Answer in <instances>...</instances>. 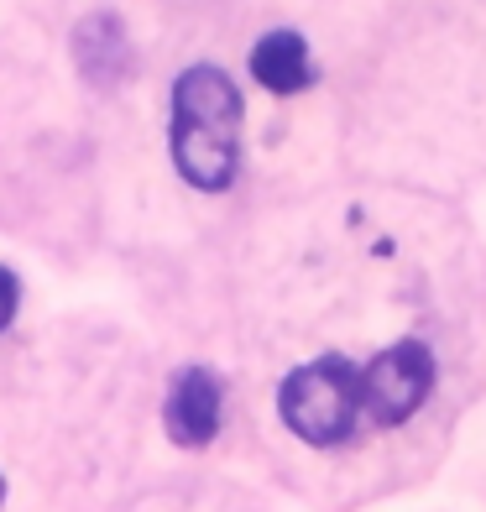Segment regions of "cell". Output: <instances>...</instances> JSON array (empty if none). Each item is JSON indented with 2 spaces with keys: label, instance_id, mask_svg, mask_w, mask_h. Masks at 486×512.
Segmentation results:
<instances>
[{
  "label": "cell",
  "instance_id": "cell-1",
  "mask_svg": "<svg viewBox=\"0 0 486 512\" xmlns=\"http://www.w3.org/2000/svg\"><path fill=\"white\" fill-rule=\"evenodd\" d=\"M241 157V95L220 68L199 63L173 84V162L194 189H225Z\"/></svg>",
  "mask_w": 486,
  "mask_h": 512
},
{
  "label": "cell",
  "instance_id": "cell-2",
  "mask_svg": "<svg viewBox=\"0 0 486 512\" xmlns=\"http://www.w3.org/2000/svg\"><path fill=\"white\" fill-rule=\"evenodd\" d=\"M277 413L309 445H340L361 413V371L340 356H319L298 366L277 392Z\"/></svg>",
  "mask_w": 486,
  "mask_h": 512
},
{
  "label": "cell",
  "instance_id": "cell-3",
  "mask_svg": "<svg viewBox=\"0 0 486 512\" xmlns=\"http://www.w3.org/2000/svg\"><path fill=\"white\" fill-rule=\"evenodd\" d=\"M429 387H434V356L419 340H403L361 371V408L377 424H403L429 398Z\"/></svg>",
  "mask_w": 486,
  "mask_h": 512
},
{
  "label": "cell",
  "instance_id": "cell-4",
  "mask_svg": "<svg viewBox=\"0 0 486 512\" xmlns=\"http://www.w3.org/2000/svg\"><path fill=\"white\" fill-rule=\"evenodd\" d=\"M162 418H168V434L178 439V445H189V450L210 445L215 429H220V382L210 377V371H199V366L178 371Z\"/></svg>",
  "mask_w": 486,
  "mask_h": 512
},
{
  "label": "cell",
  "instance_id": "cell-5",
  "mask_svg": "<svg viewBox=\"0 0 486 512\" xmlns=\"http://www.w3.org/2000/svg\"><path fill=\"white\" fill-rule=\"evenodd\" d=\"M251 74H257V84H267L272 95H293V89H304L314 79L309 42L298 32H267L257 48H251Z\"/></svg>",
  "mask_w": 486,
  "mask_h": 512
},
{
  "label": "cell",
  "instance_id": "cell-6",
  "mask_svg": "<svg viewBox=\"0 0 486 512\" xmlns=\"http://www.w3.org/2000/svg\"><path fill=\"white\" fill-rule=\"evenodd\" d=\"M11 314H16V277L0 267V330L11 324Z\"/></svg>",
  "mask_w": 486,
  "mask_h": 512
},
{
  "label": "cell",
  "instance_id": "cell-7",
  "mask_svg": "<svg viewBox=\"0 0 486 512\" xmlns=\"http://www.w3.org/2000/svg\"><path fill=\"white\" fill-rule=\"evenodd\" d=\"M0 502H6V481H0Z\"/></svg>",
  "mask_w": 486,
  "mask_h": 512
}]
</instances>
